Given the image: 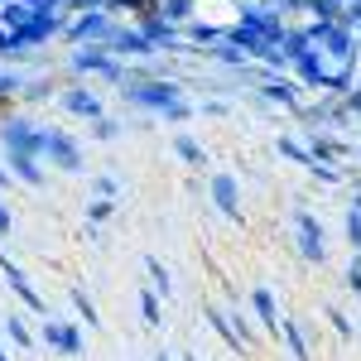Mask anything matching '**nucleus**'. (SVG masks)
I'll list each match as a JSON object with an SVG mask.
<instances>
[{
    "instance_id": "1",
    "label": "nucleus",
    "mask_w": 361,
    "mask_h": 361,
    "mask_svg": "<svg viewBox=\"0 0 361 361\" xmlns=\"http://www.w3.org/2000/svg\"><path fill=\"white\" fill-rule=\"evenodd\" d=\"M0 226H10V217H5V207H0Z\"/></svg>"
}]
</instances>
